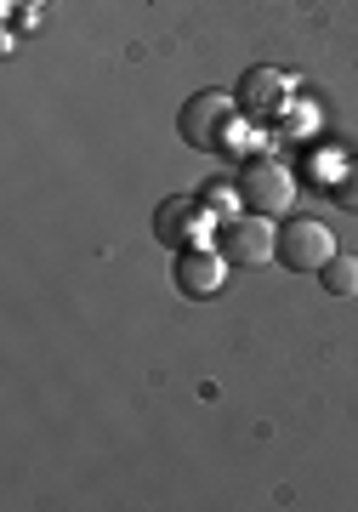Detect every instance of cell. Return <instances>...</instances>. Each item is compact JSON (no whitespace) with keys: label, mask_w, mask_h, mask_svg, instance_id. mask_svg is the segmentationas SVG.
I'll return each mask as SVG.
<instances>
[{"label":"cell","mask_w":358,"mask_h":512,"mask_svg":"<svg viewBox=\"0 0 358 512\" xmlns=\"http://www.w3.org/2000/svg\"><path fill=\"white\" fill-rule=\"evenodd\" d=\"M239 205L256 211V217H285L290 205H296V177H290V165L268 160V154H251V160L239 165V183H233Z\"/></svg>","instance_id":"1"},{"label":"cell","mask_w":358,"mask_h":512,"mask_svg":"<svg viewBox=\"0 0 358 512\" xmlns=\"http://www.w3.org/2000/svg\"><path fill=\"white\" fill-rule=\"evenodd\" d=\"M216 251L228 256L233 268H262V262L279 256V228H273V217H256V211L228 217L216 228Z\"/></svg>","instance_id":"2"},{"label":"cell","mask_w":358,"mask_h":512,"mask_svg":"<svg viewBox=\"0 0 358 512\" xmlns=\"http://www.w3.org/2000/svg\"><path fill=\"white\" fill-rule=\"evenodd\" d=\"M228 256L216 251V245H182L177 256V291L194 296V302H211V296H222V285H228Z\"/></svg>","instance_id":"5"},{"label":"cell","mask_w":358,"mask_h":512,"mask_svg":"<svg viewBox=\"0 0 358 512\" xmlns=\"http://www.w3.org/2000/svg\"><path fill=\"white\" fill-rule=\"evenodd\" d=\"M336 200H341V211H353V217H358V160L336 177Z\"/></svg>","instance_id":"9"},{"label":"cell","mask_w":358,"mask_h":512,"mask_svg":"<svg viewBox=\"0 0 358 512\" xmlns=\"http://www.w3.org/2000/svg\"><path fill=\"white\" fill-rule=\"evenodd\" d=\"M319 279H324V291L330 296H358V256H330L319 268Z\"/></svg>","instance_id":"8"},{"label":"cell","mask_w":358,"mask_h":512,"mask_svg":"<svg viewBox=\"0 0 358 512\" xmlns=\"http://www.w3.org/2000/svg\"><path fill=\"white\" fill-rule=\"evenodd\" d=\"M233 109H239V103H228L222 92L188 97V103H182V120H177L182 143L199 148V154H216V148L228 143V131H233Z\"/></svg>","instance_id":"3"},{"label":"cell","mask_w":358,"mask_h":512,"mask_svg":"<svg viewBox=\"0 0 358 512\" xmlns=\"http://www.w3.org/2000/svg\"><path fill=\"white\" fill-rule=\"evenodd\" d=\"M239 114L245 120H279L285 114V103H290V80L279 69H251L245 80H239Z\"/></svg>","instance_id":"6"},{"label":"cell","mask_w":358,"mask_h":512,"mask_svg":"<svg viewBox=\"0 0 358 512\" xmlns=\"http://www.w3.org/2000/svg\"><path fill=\"white\" fill-rule=\"evenodd\" d=\"M205 200H165L154 211V239L160 245H199L205 239Z\"/></svg>","instance_id":"7"},{"label":"cell","mask_w":358,"mask_h":512,"mask_svg":"<svg viewBox=\"0 0 358 512\" xmlns=\"http://www.w3.org/2000/svg\"><path fill=\"white\" fill-rule=\"evenodd\" d=\"M336 256V234L313 217H296L279 228V262H285L290 274H319L324 262Z\"/></svg>","instance_id":"4"},{"label":"cell","mask_w":358,"mask_h":512,"mask_svg":"<svg viewBox=\"0 0 358 512\" xmlns=\"http://www.w3.org/2000/svg\"><path fill=\"white\" fill-rule=\"evenodd\" d=\"M29 6H35V12H40V6H46V0H29Z\"/></svg>","instance_id":"10"}]
</instances>
